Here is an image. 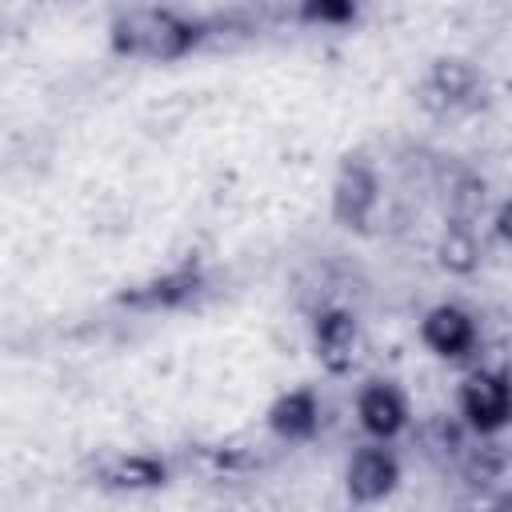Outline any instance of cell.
Masks as SVG:
<instances>
[{
  "mask_svg": "<svg viewBox=\"0 0 512 512\" xmlns=\"http://www.w3.org/2000/svg\"><path fill=\"white\" fill-rule=\"evenodd\" d=\"M208 36L212 20L168 4H128L108 16V48L128 60L176 64L192 56Z\"/></svg>",
  "mask_w": 512,
  "mask_h": 512,
  "instance_id": "6da1fadb",
  "label": "cell"
},
{
  "mask_svg": "<svg viewBox=\"0 0 512 512\" xmlns=\"http://www.w3.org/2000/svg\"><path fill=\"white\" fill-rule=\"evenodd\" d=\"M208 288V272L196 256H184L176 264H168L164 272H152L136 284H124L116 292V304L128 312H180L188 304H196Z\"/></svg>",
  "mask_w": 512,
  "mask_h": 512,
  "instance_id": "7a4b0ae2",
  "label": "cell"
},
{
  "mask_svg": "<svg viewBox=\"0 0 512 512\" xmlns=\"http://www.w3.org/2000/svg\"><path fill=\"white\" fill-rule=\"evenodd\" d=\"M480 240L472 232V224H460V220H448L440 240H436V260L448 276H472L480 268Z\"/></svg>",
  "mask_w": 512,
  "mask_h": 512,
  "instance_id": "4fadbf2b",
  "label": "cell"
},
{
  "mask_svg": "<svg viewBox=\"0 0 512 512\" xmlns=\"http://www.w3.org/2000/svg\"><path fill=\"white\" fill-rule=\"evenodd\" d=\"M508 464H512V452L496 436H476V444H468L460 452V476L472 488H492L496 480H504Z\"/></svg>",
  "mask_w": 512,
  "mask_h": 512,
  "instance_id": "7c38bea8",
  "label": "cell"
},
{
  "mask_svg": "<svg viewBox=\"0 0 512 512\" xmlns=\"http://www.w3.org/2000/svg\"><path fill=\"white\" fill-rule=\"evenodd\" d=\"M360 16V8L352 0H304L296 8V20L304 24H320V28H344Z\"/></svg>",
  "mask_w": 512,
  "mask_h": 512,
  "instance_id": "5bb4252c",
  "label": "cell"
},
{
  "mask_svg": "<svg viewBox=\"0 0 512 512\" xmlns=\"http://www.w3.org/2000/svg\"><path fill=\"white\" fill-rule=\"evenodd\" d=\"M328 208H332V220L344 232L364 236L372 228V216L380 208V176H376V168H372V160L364 152H348L336 164Z\"/></svg>",
  "mask_w": 512,
  "mask_h": 512,
  "instance_id": "5b68a950",
  "label": "cell"
},
{
  "mask_svg": "<svg viewBox=\"0 0 512 512\" xmlns=\"http://www.w3.org/2000/svg\"><path fill=\"white\" fill-rule=\"evenodd\" d=\"M488 512H512V488H496L488 500Z\"/></svg>",
  "mask_w": 512,
  "mask_h": 512,
  "instance_id": "2e32d148",
  "label": "cell"
},
{
  "mask_svg": "<svg viewBox=\"0 0 512 512\" xmlns=\"http://www.w3.org/2000/svg\"><path fill=\"white\" fill-rule=\"evenodd\" d=\"M456 412L472 436H496L512 424V376L504 368H472L456 384Z\"/></svg>",
  "mask_w": 512,
  "mask_h": 512,
  "instance_id": "277c9868",
  "label": "cell"
},
{
  "mask_svg": "<svg viewBox=\"0 0 512 512\" xmlns=\"http://www.w3.org/2000/svg\"><path fill=\"white\" fill-rule=\"evenodd\" d=\"M320 416H324L320 392L312 384H296V388H284L280 396H272V404L264 408V428L280 444H308L320 432Z\"/></svg>",
  "mask_w": 512,
  "mask_h": 512,
  "instance_id": "30bf717a",
  "label": "cell"
},
{
  "mask_svg": "<svg viewBox=\"0 0 512 512\" xmlns=\"http://www.w3.org/2000/svg\"><path fill=\"white\" fill-rule=\"evenodd\" d=\"M420 344L448 364H464L472 360V352L480 348V324L468 308L460 304H432L420 316Z\"/></svg>",
  "mask_w": 512,
  "mask_h": 512,
  "instance_id": "52a82bcc",
  "label": "cell"
},
{
  "mask_svg": "<svg viewBox=\"0 0 512 512\" xmlns=\"http://www.w3.org/2000/svg\"><path fill=\"white\" fill-rule=\"evenodd\" d=\"M356 424L364 428L368 440L392 444L412 424L408 396L392 380H368V384H360V392H356Z\"/></svg>",
  "mask_w": 512,
  "mask_h": 512,
  "instance_id": "9c48e42d",
  "label": "cell"
},
{
  "mask_svg": "<svg viewBox=\"0 0 512 512\" xmlns=\"http://www.w3.org/2000/svg\"><path fill=\"white\" fill-rule=\"evenodd\" d=\"M360 348H364V332H360L356 312H348V308H320L316 312L312 352L328 376H348L360 360Z\"/></svg>",
  "mask_w": 512,
  "mask_h": 512,
  "instance_id": "ba28073f",
  "label": "cell"
},
{
  "mask_svg": "<svg viewBox=\"0 0 512 512\" xmlns=\"http://www.w3.org/2000/svg\"><path fill=\"white\" fill-rule=\"evenodd\" d=\"M492 232H496V236H500V240L512 248V196H508V200L496 208V216H492Z\"/></svg>",
  "mask_w": 512,
  "mask_h": 512,
  "instance_id": "9a60e30c",
  "label": "cell"
},
{
  "mask_svg": "<svg viewBox=\"0 0 512 512\" xmlns=\"http://www.w3.org/2000/svg\"><path fill=\"white\" fill-rule=\"evenodd\" d=\"M416 100L432 116H456L484 104V72L468 56H436L416 88Z\"/></svg>",
  "mask_w": 512,
  "mask_h": 512,
  "instance_id": "3957f363",
  "label": "cell"
},
{
  "mask_svg": "<svg viewBox=\"0 0 512 512\" xmlns=\"http://www.w3.org/2000/svg\"><path fill=\"white\" fill-rule=\"evenodd\" d=\"M400 476H404V468H400L396 448L368 440L344 464V492H348L352 504L372 508V504H384L400 488Z\"/></svg>",
  "mask_w": 512,
  "mask_h": 512,
  "instance_id": "8992f818",
  "label": "cell"
},
{
  "mask_svg": "<svg viewBox=\"0 0 512 512\" xmlns=\"http://www.w3.org/2000/svg\"><path fill=\"white\" fill-rule=\"evenodd\" d=\"M96 484L108 492H160L172 484V464L160 452H108L96 464Z\"/></svg>",
  "mask_w": 512,
  "mask_h": 512,
  "instance_id": "8fae6325",
  "label": "cell"
}]
</instances>
